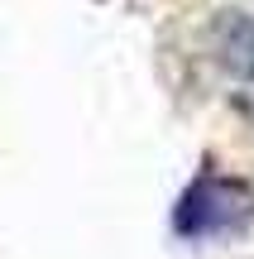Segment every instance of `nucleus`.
Masks as SVG:
<instances>
[{"label":"nucleus","instance_id":"f257e3e1","mask_svg":"<svg viewBox=\"0 0 254 259\" xmlns=\"http://www.w3.org/2000/svg\"><path fill=\"white\" fill-rule=\"evenodd\" d=\"M254 216V197L245 183L235 178H197L187 192L178 197V211H173V231L182 240H207V235H226V231H240Z\"/></svg>","mask_w":254,"mask_h":259},{"label":"nucleus","instance_id":"f03ea898","mask_svg":"<svg viewBox=\"0 0 254 259\" xmlns=\"http://www.w3.org/2000/svg\"><path fill=\"white\" fill-rule=\"evenodd\" d=\"M211 53L240 82H254V15L245 10H226L211 24Z\"/></svg>","mask_w":254,"mask_h":259}]
</instances>
